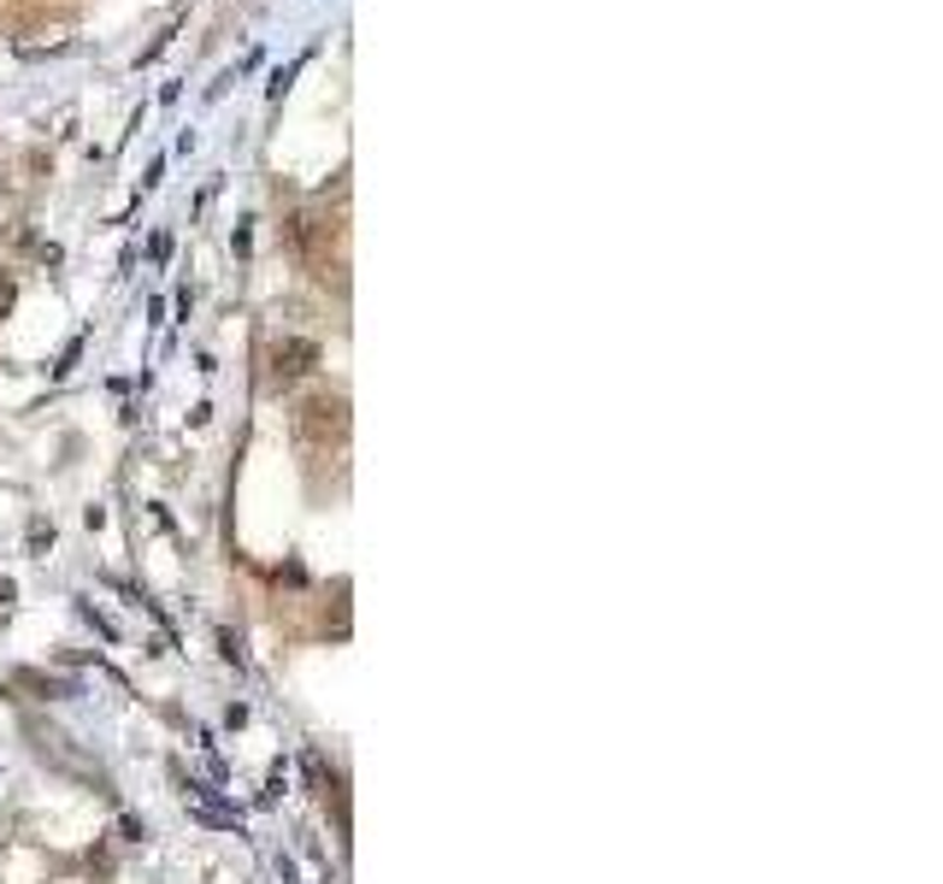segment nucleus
<instances>
[{"label": "nucleus", "instance_id": "nucleus-4", "mask_svg": "<svg viewBox=\"0 0 943 884\" xmlns=\"http://www.w3.org/2000/svg\"><path fill=\"white\" fill-rule=\"evenodd\" d=\"M12 595H18V590H12V579H0V602H12Z\"/></svg>", "mask_w": 943, "mask_h": 884}, {"label": "nucleus", "instance_id": "nucleus-1", "mask_svg": "<svg viewBox=\"0 0 943 884\" xmlns=\"http://www.w3.org/2000/svg\"><path fill=\"white\" fill-rule=\"evenodd\" d=\"M319 366V342H307V337H290V342H278L272 348V383H295V378H307Z\"/></svg>", "mask_w": 943, "mask_h": 884}, {"label": "nucleus", "instance_id": "nucleus-2", "mask_svg": "<svg viewBox=\"0 0 943 884\" xmlns=\"http://www.w3.org/2000/svg\"><path fill=\"white\" fill-rule=\"evenodd\" d=\"M348 419H342V401L337 396H319V401H307L301 407V430L307 437H324V430H342Z\"/></svg>", "mask_w": 943, "mask_h": 884}, {"label": "nucleus", "instance_id": "nucleus-3", "mask_svg": "<svg viewBox=\"0 0 943 884\" xmlns=\"http://www.w3.org/2000/svg\"><path fill=\"white\" fill-rule=\"evenodd\" d=\"M7 307H12V283L0 278V313H7Z\"/></svg>", "mask_w": 943, "mask_h": 884}]
</instances>
